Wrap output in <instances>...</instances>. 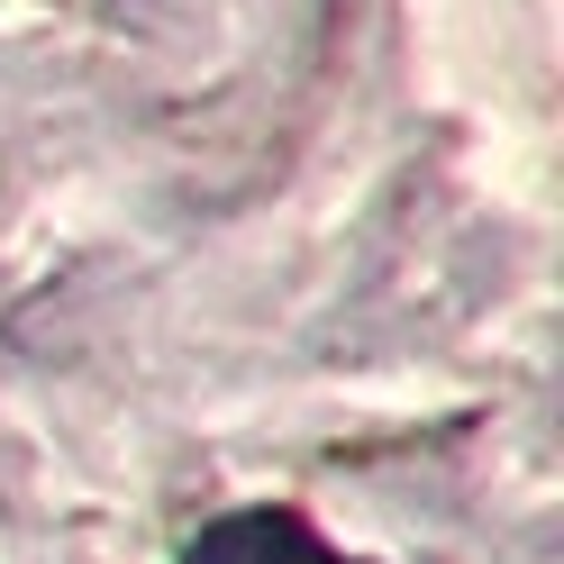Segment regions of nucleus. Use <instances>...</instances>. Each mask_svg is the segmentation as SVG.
<instances>
[{"label":"nucleus","mask_w":564,"mask_h":564,"mask_svg":"<svg viewBox=\"0 0 564 564\" xmlns=\"http://www.w3.org/2000/svg\"><path fill=\"white\" fill-rule=\"evenodd\" d=\"M183 564H328V546L292 510H237L219 528H200Z\"/></svg>","instance_id":"1"}]
</instances>
